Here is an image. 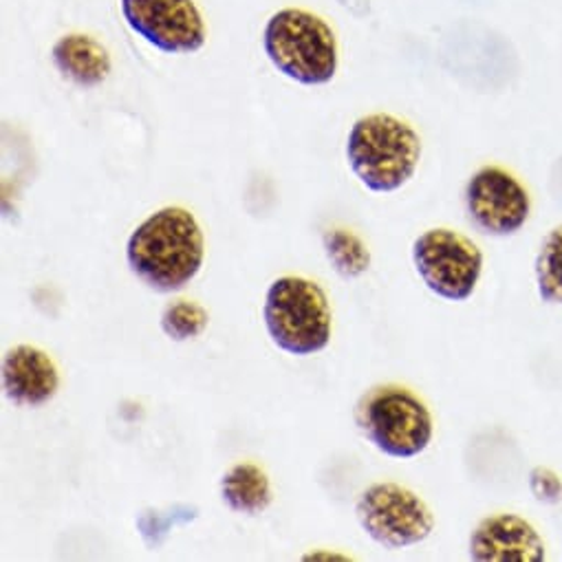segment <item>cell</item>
I'll return each mask as SVG.
<instances>
[{
    "instance_id": "277c9868",
    "label": "cell",
    "mask_w": 562,
    "mask_h": 562,
    "mask_svg": "<svg viewBox=\"0 0 562 562\" xmlns=\"http://www.w3.org/2000/svg\"><path fill=\"white\" fill-rule=\"evenodd\" d=\"M262 321L271 342L290 356H316L331 342V303L316 280L305 276L273 280L265 296Z\"/></svg>"
},
{
    "instance_id": "8fae6325",
    "label": "cell",
    "mask_w": 562,
    "mask_h": 562,
    "mask_svg": "<svg viewBox=\"0 0 562 562\" xmlns=\"http://www.w3.org/2000/svg\"><path fill=\"white\" fill-rule=\"evenodd\" d=\"M60 391V371L54 358L34 347L16 345L3 358V393L21 408H41Z\"/></svg>"
},
{
    "instance_id": "9c48e42d",
    "label": "cell",
    "mask_w": 562,
    "mask_h": 562,
    "mask_svg": "<svg viewBox=\"0 0 562 562\" xmlns=\"http://www.w3.org/2000/svg\"><path fill=\"white\" fill-rule=\"evenodd\" d=\"M128 30L150 47L188 56L205 47L207 30L194 0H120Z\"/></svg>"
},
{
    "instance_id": "7a4b0ae2",
    "label": "cell",
    "mask_w": 562,
    "mask_h": 562,
    "mask_svg": "<svg viewBox=\"0 0 562 562\" xmlns=\"http://www.w3.org/2000/svg\"><path fill=\"white\" fill-rule=\"evenodd\" d=\"M422 137L402 117L371 113L360 117L347 137V161L364 188L389 194L404 188L422 161Z\"/></svg>"
},
{
    "instance_id": "52a82bcc",
    "label": "cell",
    "mask_w": 562,
    "mask_h": 562,
    "mask_svg": "<svg viewBox=\"0 0 562 562\" xmlns=\"http://www.w3.org/2000/svg\"><path fill=\"white\" fill-rule=\"evenodd\" d=\"M356 516L367 536L389 551L419 544L437 527L430 505L411 487L393 481L369 485L356 503Z\"/></svg>"
},
{
    "instance_id": "2e32d148",
    "label": "cell",
    "mask_w": 562,
    "mask_h": 562,
    "mask_svg": "<svg viewBox=\"0 0 562 562\" xmlns=\"http://www.w3.org/2000/svg\"><path fill=\"white\" fill-rule=\"evenodd\" d=\"M159 325L172 342H188L203 336L210 325V314L199 303L177 301L164 310Z\"/></svg>"
},
{
    "instance_id": "4fadbf2b",
    "label": "cell",
    "mask_w": 562,
    "mask_h": 562,
    "mask_svg": "<svg viewBox=\"0 0 562 562\" xmlns=\"http://www.w3.org/2000/svg\"><path fill=\"white\" fill-rule=\"evenodd\" d=\"M223 503L243 516H258L273 503V490L267 472L249 461L234 463L221 476Z\"/></svg>"
},
{
    "instance_id": "3957f363",
    "label": "cell",
    "mask_w": 562,
    "mask_h": 562,
    "mask_svg": "<svg viewBox=\"0 0 562 562\" xmlns=\"http://www.w3.org/2000/svg\"><path fill=\"white\" fill-rule=\"evenodd\" d=\"M262 52L278 74L303 87L329 85L340 67L338 38L331 25L299 8L271 14L262 30Z\"/></svg>"
},
{
    "instance_id": "6da1fadb",
    "label": "cell",
    "mask_w": 562,
    "mask_h": 562,
    "mask_svg": "<svg viewBox=\"0 0 562 562\" xmlns=\"http://www.w3.org/2000/svg\"><path fill=\"white\" fill-rule=\"evenodd\" d=\"M131 271L157 294L186 290L205 260V238L196 216L181 205H166L139 223L128 243Z\"/></svg>"
},
{
    "instance_id": "5b68a950",
    "label": "cell",
    "mask_w": 562,
    "mask_h": 562,
    "mask_svg": "<svg viewBox=\"0 0 562 562\" xmlns=\"http://www.w3.org/2000/svg\"><path fill=\"white\" fill-rule=\"evenodd\" d=\"M356 424L369 443L391 459H415L428 450L435 437L428 404L400 384L369 391L356 408Z\"/></svg>"
},
{
    "instance_id": "30bf717a",
    "label": "cell",
    "mask_w": 562,
    "mask_h": 562,
    "mask_svg": "<svg viewBox=\"0 0 562 562\" xmlns=\"http://www.w3.org/2000/svg\"><path fill=\"white\" fill-rule=\"evenodd\" d=\"M468 555L474 562H544L547 544L527 518L498 512L476 522Z\"/></svg>"
},
{
    "instance_id": "9a60e30c",
    "label": "cell",
    "mask_w": 562,
    "mask_h": 562,
    "mask_svg": "<svg viewBox=\"0 0 562 562\" xmlns=\"http://www.w3.org/2000/svg\"><path fill=\"white\" fill-rule=\"evenodd\" d=\"M323 245L334 271L340 278L356 280L369 271L371 249L356 232L345 227L329 229L323 238Z\"/></svg>"
},
{
    "instance_id": "ba28073f",
    "label": "cell",
    "mask_w": 562,
    "mask_h": 562,
    "mask_svg": "<svg viewBox=\"0 0 562 562\" xmlns=\"http://www.w3.org/2000/svg\"><path fill=\"white\" fill-rule=\"evenodd\" d=\"M463 203L470 223L485 236L518 234L531 216V194L525 183L501 166L479 168L465 183Z\"/></svg>"
},
{
    "instance_id": "5bb4252c",
    "label": "cell",
    "mask_w": 562,
    "mask_h": 562,
    "mask_svg": "<svg viewBox=\"0 0 562 562\" xmlns=\"http://www.w3.org/2000/svg\"><path fill=\"white\" fill-rule=\"evenodd\" d=\"M533 278L540 303L562 307V223L542 236L533 260Z\"/></svg>"
},
{
    "instance_id": "7c38bea8",
    "label": "cell",
    "mask_w": 562,
    "mask_h": 562,
    "mask_svg": "<svg viewBox=\"0 0 562 562\" xmlns=\"http://www.w3.org/2000/svg\"><path fill=\"white\" fill-rule=\"evenodd\" d=\"M52 63L65 80L80 89L102 87L113 71L109 49L87 34L63 36L52 49Z\"/></svg>"
},
{
    "instance_id": "e0dca14e",
    "label": "cell",
    "mask_w": 562,
    "mask_h": 562,
    "mask_svg": "<svg viewBox=\"0 0 562 562\" xmlns=\"http://www.w3.org/2000/svg\"><path fill=\"white\" fill-rule=\"evenodd\" d=\"M529 494L542 505H558L562 501V479L547 465H536L527 474Z\"/></svg>"
},
{
    "instance_id": "8992f818",
    "label": "cell",
    "mask_w": 562,
    "mask_h": 562,
    "mask_svg": "<svg viewBox=\"0 0 562 562\" xmlns=\"http://www.w3.org/2000/svg\"><path fill=\"white\" fill-rule=\"evenodd\" d=\"M483 262L481 247L450 227L426 229L413 243V265L422 283L448 303L472 299L483 276Z\"/></svg>"
}]
</instances>
